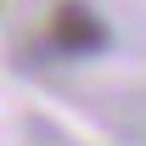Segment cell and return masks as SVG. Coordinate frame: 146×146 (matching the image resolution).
I'll list each match as a JSON object with an SVG mask.
<instances>
[{"label":"cell","mask_w":146,"mask_h":146,"mask_svg":"<svg viewBox=\"0 0 146 146\" xmlns=\"http://www.w3.org/2000/svg\"><path fill=\"white\" fill-rule=\"evenodd\" d=\"M45 39H51L56 56H68V62H84V56H101L107 51V23L96 17L84 0H62L51 11V23H45Z\"/></svg>","instance_id":"1"}]
</instances>
